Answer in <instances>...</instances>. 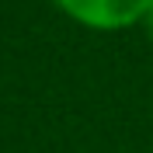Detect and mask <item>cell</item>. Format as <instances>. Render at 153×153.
I'll return each mask as SVG.
<instances>
[{
    "instance_id": "cell-1",
    "label": "cell",
    "mask_w": 153,
    "mask_h": 153,
    "mask_svg": "<svg viewBox=\"0 0 153 153\" xmlns=\"http://www.w3.org/2000/svg\"><path fill=\"white\" fill-rule=\"evenodd\" d=\"M59 7L91 28H118L153 7V0H59Z\"/></svg>"
},
{
    "instance_id": "cell-2",
    "label": "cell",
    "mask_w": 153,
    "mask_h": 153,
    "mask_svg": "<svg viewBox=\"0 0 153 153\" xmlns=\"http://www.w3.org/2000/svg\"><path fill=\"white\" fill-rule=\"evenodd\" d=\"M150 35H153V7H150Z\"/></svg>"
}]
</instances>
